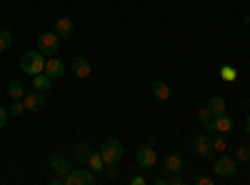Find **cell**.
Here are the masks:
<instances>
[{
    "label": "cell",
    "mask_w": 250,
    "mask_h": 185,
    "mask_svg": "<svg viewBox=\"0 0 250 185\" xmlns=\"http://www.w3.org/2000/svg\"><path fill=\"white\" fill-rule=\"evenodd\" d=\"M53 28H55L58 38H70V35L75 33V28H73V20H70V18H58Z\"/></svg>",
    "instance_id": "obj_13"
},
{
    "label": "cell",
    "mask_w": 250,
    "mask_h": 185,
    "mask_svg": "<svg viewBox=\"0 0 250 185\" xmlns=\"http://www.w3.org/2000/svg\"><path fill=\"white\" fill-rule=\"evenodd\" d=\"M13 48V33L10 28H0V53H5Z\"/></svg>",
    "instance_id": "obj_21"
},
{
    "label": "cell",
    "mask_w": 250,
    "mask_h": 185,
    "mask_svg": "<svg viewBox=\"0 0 250 185\" xmlns=\"http://www.w3.org/2000/svg\"><path fill=\"white\" fill-rule=\"evenodd\" d=\"M90 153H93V148L88 145V143H78V145L73 148V160H78V163H85Z\"/></svg>",
    "instance_id": "obj_18"
},
{
    "label": "cell",
    "mask_w": 250,
    "mask_h": 185,
    "mask_svg": "<svg viewBox=\"0 0 250 185\" xmlns=\"http://www.w3.org/2000/svg\"><path fill=\"white\" fill-rule=\"evenodd\" d=\"M35 48L43 53L45 58H53L58 50H60V38L55 30H48V33H40L38 40H35Z\"/></svg>",
    "instance_id": "obj_4"
},
{
    "label": "cell",
    "mask_w": 250,
    "mask_h": 185,
    "mask_svg": "<svg viewBox=\"0 0 250 185\" xmlns=\"http://www.w3.org/2000/svg\"><path fill=\"white\" fill-rule=\"evenodd\" d=\"M183 168H185V163H183V158H180L178 153H173V155L165 158V175H175V173H180Z\"/></svg>",
    "instance_id": "obj_14"
},
{
    "label": "cell",
    "mask_w": 250,
    "mask_h": 185,
    "mask_svg": "<svg viewBox=\"0 0 250 185\" xmlns=\"http://www.w3.org/2000/svg\"><path fill=\"white\" fill-rule=\"evenodd\" d=\"M213 173H215L218 180H233L235 173H238V160L233 155H228V153H220V158L213 165Z\"/></svg>",
    "instance_id": "obj_2"
},
{
    "label": "cell",
    "mask_w": 250,
    "mask_h": 185,
    "mask_svg": "<svg viewBox=\"0 0 250 185\" xmlns=\"http://www.w3.org/2000/svg\"><path fill=\"white\" fill-rule=\"evenodd\" d=\"M208 108L213 110V115H220V113H225V100L220 95H213L210 100H208Z\"/></svg>",
    "instance_id": "obj_22"
},
{
    "label": "cell",
    "mask_w": 250,
    "mask_h": 185,
    "mask_svg": "<svg viewBox=\"0 0 250 185\" xmlns=\"http://www.w3.org/2000/svg\"><path fill=\"white\" fill-rule=\"evenodd\" d=\"M195 183H198V185H213V183H215V178H208V175H200V178H198Z\"/></svg>",
    "instance_id": "obj_29"
},
{
    "label": "cell",
    "mask_w": 250,
    "mask_h": 185,
    "mask_svg": "<svg viewBox=\"0 0 250 185\" xmlns=\"http://www.w3.org/2000/svg\"><path fill=\"white\" fill-rule=\"evenodd\" d=\"M130 185H145V175H133L130 178Z\"/></svg>",
    "instance_id": "obj_30"
},
{
    "label": "cell",
    "mask_w": 250,
    "mask_h": 185,
    "mask_svg": "<svg viewBox=\"0 0 250 185\" xmlns=\"http://www.w3.org/2000/svg\"><path fill=\"white\" fill-rule=\"evenodd\" d=\"M220 78L225 80V83H235V80H238V70L233 65H220Z\"/></svg>",
    "instance_id": "obj_23"
},
{
    "label": "cell",
    "mask_w": 250,
    "mask_h": 185,
    "mask_svg": "<svg viewBox=\"0 0 250 185\" xmlns=\"http://www.w3.org/2000/svg\"><path fill=\"white\" fill-rule=\"evenodd\" d=\"M243 20H245V23L250 25V15H243Z\"/></svg>",
    "instance_id": "obj_32"
},
{
    "label": "cell",
    "mask_w": 250,
    "mask_h": 185,
    "mask_svg": "<svg viewBox=\"0 0 250 185\" xmlns=\"http://www.w3.org/2000/svg\"><path fill=\"white\" fill-rule=\"evenodd\" d=\"M8 110H10V115H23L25 113V103L23 100H13Z\"/></svg>",
    "instance_id": "obj_25"
},
{
    "label": "cell",
    "mask_w": 250,
    "mask_h": 185,
    "mask_svg": "<svg viewBox=\"0 0 250 185\" xmlns=\"http://www.w3.org/2000/svg\"><path fill=\"white\" fill-rule=\"evenodd\" d=\"M8 118H10V110L0 105V130H3V128L8 125Z\"/></svg>",
    "instance_id": "obj_28"
},
{
    "label": "cell",
    "mask_w": 250,
    "mask_h": 185,
    "mask_svg": "<svg viewBox=\"0 0 250 185\" xmlns=\"http://www.w3.org/2000/svg\"><path fill=\"white\" fill-rule=\"evenodd\" d=\"M100 155H103V160H105V165H120V160L125 155V148H123L120 140L110 138L100 145Z\"/></svg>",
    "instance_id": "obj_3"
},
{
    "label": "cell",
    "mask_w": 250,
    "mask_h": 185,
    "mask_svg": "<svg viewBox=\"0 0 250 185\" xmlns=\"http://www.w3.org/2000/svg\"><path fill=\"white\" fill-rule=\"evenodd\" d=\"M45 75H50L53 80L55 78H62L65 75V60H60V58H45Z\"/></svg>",
    "instance_id": "obj_11"
},
{
    "label": "cell",
    "mask_w": 250,
    "mask_h": 185,
    "mask_svg": "<svg viewBox=\"0 0 250 185\" xmlns=\"http://www.w3.org/2000/svg\"><path fill=\"white\" fill-rule=\"evenodd\" d=\"M93 183H98V178L90 168H70V173L65 175V185H93Z\"/></svg>",
    "instance_id": "obj_5"
},
{
    "label": "cell",
    "mask_w": 250,
    "mask_h": 185,
    "mask_svg": "<svg viewBox=\"0 0 250 185\" xmlns=\"http://www.w3.org/2000/svg\"><path fill=\"white\" fill-rule=\"evenodd\" d=\"M193 148H195V155H198V158H205V160H210V158L215 155L213 143H210V135H208V133H200V135L193 140Z\"/></svg>",
    "instance_id": "obj_8"
},
{
    "label": "cell",
    "mask_w": 250,
    "mask_h": 185,
    "mask_svg": "<svg viewBox=\"0 0 250 185\" xmlns=\"http://www.w3.org/2000/svg\"><path fill=\"white\" fill-rule=\"evenodd\" d=\"M88 168L98 175V173H103V170H105V160H103V155H100V150H93L90 155H88Z\"/></svg>",
    "instance_id": "obj_17"
},
{
    "label": "cell",
    "mask_w": 250,
    "mask_h": 185,
    "mask_svg": "<svg viewBox=\"0 0 250 185\" xmlns=\"http://www.w3.org/2000/svg\"><path fill=\"white\" fill-rule=\"evenodd\" d=\"M48 168H50L55 175H62V178H65V175L70 173V168H73V165H70V158H65V153H60V150H58V153H53V155H50Z\"/></svg>",
    "instance_id": "obj_7"
},
{
    "label": "cell",
    "mask_w": 250,
    "mask_h": 185,
    "mask_svg": "<svg viewBox=\"0 0 250 185\" xmlns=\"http://www.w3.org/2000/svg\"><path fill=\"white\" fill-rule=\"evenodd\" d=\"M235 160H243V163H248V160H250V148H245V145L235 148Z\"/></svg>",
    "instance_id": "obj_27"
},
{
    "label": "cell",
    "mask_w": 250,
    "mask_h": 185,
    "mask_svg": "<svg viewBox=\"0 0 250 185\" xmlns=\"http://www.w3.org/2000/svg\"><path fill=\"white\" fill-rule=\"evenodd\" d=\"M245 135L250 138V115H245Z\"/></svg>",
    "instance_id": "obj_31"
},
{
    "label": "cell",
    "mask_w": 250,
    "mask_h": 185,
    "mask_svg": "<svg viewBox=\"0 0 250 185\" xmlns=\"http://www.w3.org/2000/svg\"><path fill=\"white\" fill-rule=\"evenodd\" d=\"M33 88H35V90H40V93H48V90L53 88V78H50V75H45V73L33 75Z\"/></svg>",
    "instance_id": "obj_16"
},
{
    "label": "cell",
    "mask_w": 250,
    "mask_h": 185,
    "mask_svg": "<svg viewBox=\"0 0 250 185\" xmlns=\"http://www.w3.org/2000/svg\"><path fill=\"white\" fill-rule=\"evenodd\" d=\"M210 128H213L215 133H223V135H228V133L233 130V118L228 115V113H220V115H215V118H213Z\"/></svg>",
    "instance_id": "obj_12"
},
{
    "label": "cell",
    "mask_w": 250,
    "mask_h": 185,
    "mask_svg": "<svg viewBox=\"0 0 250 185\" xmlns=\"http://www.w3.org/2000/svg\"><path fill=\"white\" fill-rule=\"evenodd\" d=\"M70 73H73L75 78H80V80L90 78V73H93V68H90V60H88V58H75L73 63H70Z\"/></svg>",
    "instance_id": "obj_10"
},
{
    "label": "cell",
    "mask_w": 250,
    "mask_h": 185,
    "mask_svg": "<svg viewBox=\"0 0 250 185\" xmlns=\"http://www.w3.org/2000/svg\"><path fill=\"white\" fill-rule=\"evenodd\" d=\"M195 118H198L200 125H208V123H213V118H215V115H213V110H210V108L205 105V108H200V110H198V115H195Z\"/></svg>",
    "instance_id": "obj_24"
},
{
    "label": "cell",
    "mask_w": 250,
    "mask_h": 185,
    "mask_svg": "<svg viewBox=\"0 0 250 185\" xmlns=\"http://www.w3.org/2000/svg\"><path fill=\"white\" fill-rule=\"evenodd\" d=\"M150 95H153L155 100H168V98H170V85L163 83V80H155V83L150 85Z\"/></svg>",
    "instance_id": "obj_15"
},
{
    "label": "cell",
    "mask_w": 250,
    "mask_h": 185,
    "mask_svg": "<svg viewBox=\"0 0 250 185\" xmlns=\"http://www.w3.org/2000/svg\"><path fill=\"white\" fill-rule=\"evenodd\" d=\"M8 95L13 100H23L25 98V85L20 83V80H10V85H8Z\"/></svg>",
    "instance_id": "obj_19"
},
{
    "label": "cell",
    "mask_w": 250,
    "mask_h": 185,
    "mask_svg": "<svg viewBox=\"0 0 250 185\" xmlns=\"http://www.w3.org/2000/svg\"><path fill=\"white\" fill-rule=\"evenodd\" d=\"M23 103H25V110H28V113H40V110L45 108V93L30 90V93H25Z\"/></svg>",
    "instance_id": "obj_9"
},
{
    "label": "cell",
    "mask_w": 250,
    "mask_h": 185,
    "mask_svg": "<svg viewBox=\"0 0 250 185\" xmlns=\"http://www.w3.org/2000/svg\"><path fill=\"white\" fill-rule=\"evenodd\" d=\"M155 140H150L148 145H143V148H138V153H135V163H138V168H155V163H158V153H155Z\"/></svg>",
    "instance_id": "obj_6"
},
{
    "label": "cell",
    "mask_w": 250,
    "mask_h": 185,
    "mask_svg": "<svg viewBox=\"0 0 250 185\" xmlns=\"http://www.w3.org/2000/svg\"><path fill=\"white\" fill-rule=\"evenodd\" d=\"M105 180H108V183L120 180V168H118V165H110V168H108V173H105Z\"/></svg>",
    "instance_id": "obj_26"
},
{
    "label": "cell",
    "mask_w": 250,
    "mask_h": 185,
    "mask_svg": "<svg viewBox=\"0 0 250 185\" xmlns=\"http://www.w3.org/2000/svg\"><path fill=\"white\" fill-rule=\"evenodd\" d=\"M210 143H213V150L215 153H228V140H225V135L223 133H215V135H210Z\"/></svg>",
    "instance_id": "obj_20"
},
{
    "label": "cell",
    "mask_w": 250,
    "mask_h": 185,
    "mask_svg": "<svg viewBox=\"0 0 250 185\" xmlns=\"http://www.w3.org/2000/svg\"><path fill=\"white\" fill-rule=\"evenodd\" d=\"M20 70H23L25 75H30V78L38 75V73H45V55L38 48L23 53V58H20Z\"/></svg>",
    "instance_id": "obj_1"
}]
</instances>
